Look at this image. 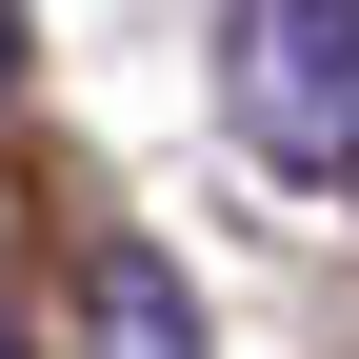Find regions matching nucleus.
Instances as JSON below:
<instances>
[{"label":"nucleus","instance_id":"f257e3e1","mask_svg":"<svg viewBox=\"0 0 359 359\" xmlns=\"http://www.w3.org/2000/svg\"><path fill=\"white\" fill-rule=\"evenodd\" d=\"M240 120L280 180L359 160V0H240Z\"/></svg>","mask_w":359,"mask_h":359},{"label":"nucleus","instance_id":"f03ea898","mask_svg":"<svg viewBox=\"0 0 359 359\" xmlns=\"http://www.w3.org/2000/svg\"><path fill=\"white\" fill-rule=\"evenodd\" d=\"M60 359H200V299H180V259H160V240H80Z\"/></svg>","mask_w":359,"mask_h":359},{"label":"nucleus","instance_id":"7ed1b4c3","mask_svg":"<svg viewBox=\"0 0 359 359\" xmlns=\"http://www.w3.org/2000/svg\"><path fill=\"white\" fill-rule=\"evenodd\" d=\"M0 80H20V0H0Z\"/></svg>","mask_w":359,"mask_h":359},{"label":"nucleus","instance_id":"20e7f679","mask_svg":"<svg viewBox=\"0 0 359 359\" xmlns=\"http://www.w3.org/2000/svg\"><path fill=\"white\" fill-rule=\"evenodd\" d=\"M0 359H40V339H20V299H0Z\"/></svg>","mask_w":359,"mask_h":359},{"label":"nucleus","instance_id":"39448f33","mask_svg":"<svg viewBox=\"0 0 359 359\" xmlns=\"http://www.w3.org/2000/svg\"><path fill=\"white\" fill-rule=\"evenodd\" d=\"M339 180H359V160H339Z\"/></svg>","mask_w":359,"mask_h":359}]
</instances>
